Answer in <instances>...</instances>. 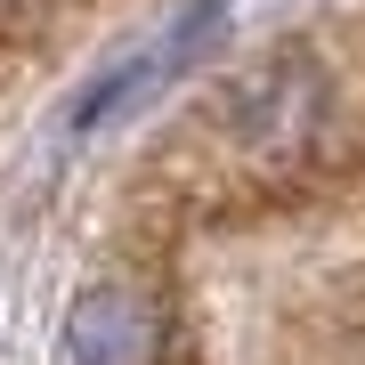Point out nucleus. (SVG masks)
I'll use <instances>...</instances> for the list:
<instances>
[{"instance_id":"nucleus-2","label":"nucleus","mask_w":365,"mask_h":365,"mask_svg":"<svg viewBox=\"0 0 365 365\" xmlns=\"http://www.w3.org/2000/svg\"><path fill=\"white\" fill-rule=\"evenodd\" d=\"M227 122L244 130V146H252V155L292 163V155H309V146H317V122H325V90H317V73L300 66V57H268L260 73H244V81H235Z\"/></svg>"},{"instance_id":"nucleus-1","label":"nucleus","mask_w":365,"mask_h":365,"mask_svg":"<svg viewBox=\"0 0 365 365\" xmlns=\"http://www.w3.org/2000/svg\"><path fill=\"white\" fill-rule=\"evenodd\" d=\"M163 349H170V309L146 284L106 276L66 309V357L73 365H163Z\"/></svg>"},{"instance_id":"nucleus-3","label":"nucleus","mask_w":365,"mask_h":365,"mask_svg":"<svg viewBox=\"0 0 365 365\" xmlns=\"http://www.w3.org/2000/svg\"><path fill=\"white\" fill-rule=\"evenodd\" d=\"M220 16H227V0H195V9H187L163 41H146V49H138V57H122L106 81H90V98H81V114H73V122H81V130H90V122H114L130 98L163 90L170 73H187V66L203 57V41H211V25H220Z\"/></svg>"}]
</instances>
